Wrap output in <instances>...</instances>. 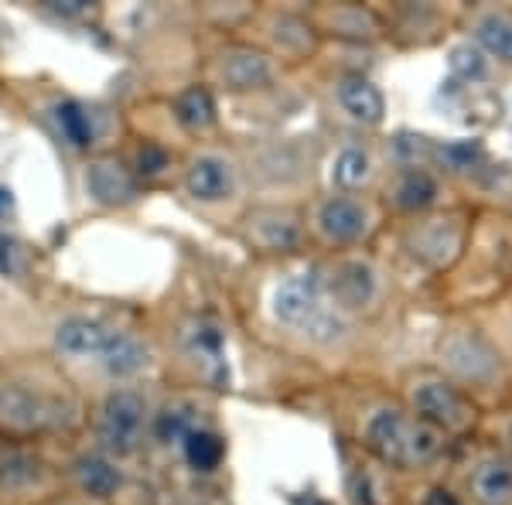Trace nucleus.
<instances>
[{"label":"nucleus","instance_id":"nucleus-1","mask_svg":"<svg viewBox=\"0 0 512 505\" xmlns=\"http://www.w3.org/2000/svg\"><path fill=\"white\" fill-rule=\"evenodd\" d=\"M362 441L383 465L414 471L431 465L441 454L444 434L431 424H424V420H417L410 410L379 407L376 413H369L366 427H362Z\"/></svg>","mask_w":512,"mask_h":505},{"label":"nucleus","instance_id":"nucleus-2","mask_svg":"<svg viewBox=\"0 0 512 505\" xmlns=\"http://www.w3.org/2000/svg\"><path fill=\"white\" fill-rule=\"evenodd\" d=\"M274 318L321 345L338 342L349 331V318L325 297L321 273H291L280 280L274 291Z\"/></svg>","mask_w":512,"mask_h":505},{"label":"nucleus","instance_id":"nucleus-3","mask_svg":"<svg viewBox=\"0 0 512 505\" xmlns=\"http://www.w3.org/2000/svg\"><path fill=\"white\" fill-rule=\"evenodd\" d=\"M407 410L414 413L417 420L441 430L444 437L465 434L478 420V407L472 403V396L454 383V379L441 376V372H420V376L410 379Z\"/></svg>","mask_w":512,"mask_h":505},{"label":"nucleus","instance_id":"nucleus-4","mask_svg":"<svg viewBox=\"0 0 512 505\" xmlns=\"http://www.w3.org/2000/svg\"><path fill=\"white\" fill-rule=\"evenodd\" d=\"M147 427V400L134 389H117L99 410V444L117 458H127L140 447Z\"/></svg>","mask_w":512,"mask_h":505},{"label":"nucleus","instance_id":"nucleus-5","mask_svg":"<svg viewBox=\"0 0 512 505\" xmlns=\"http://www.w3.org/2000/svg\"><path fill=\"white\" fill-rule=\"evenodd\" d=\"M321 287H325L328 301L349 318L352 311L369 308L379 297V273L369 260L345 256V260H335L328 267V273L321 277Z\"/></svg>","mask_w":512,"mask_h":505},{"label":"nucleus","instance_id":"nucleus-6","mask_svg":"<svg viewBox=\"0 0 512 505\" xmlns=\"http://www.w3.org/2000/svg\"><path fill=\"white\" fill-rule=\"evenodd\" d=\"M369 205L355 195H332L318 205L315 212V229L325 243L332 246H349L359 243L369 233Z\"/></svg>","mask_w":512,"mask_h":505},{"label":"nucleus","instance_id":"nucleus-7","mask_svg":"<svg viewBox=\"0 0 512 505\" xmlns=\"http://www.w3.org/2000/svg\"><path fill=\"white\" fill-rule=\"evenodd\" d=\"M448 355V366L461 383H475V386H489L495 379H502V362L499 355L489 349V342L478 335H454L444 345Z\"/></svg>","mask_w":512,"mask_h":505},{"label":"nucleus","instance_id":"nucleus-8","mask_svg":"<svg viewBox=\"0 0 512 505\" xmlns=\"http://www.w3.org/2000/svg\"><path fill=\"white\" fill-rule=\"evenodd\" d=\"M59 420V403L24 386H0V424L14 430H41Z\"/></svg>","mask_w":512,"mask_h":505},{"label":"nucleus","instance_id":"nucleus-9","mask_svg":"<svg viewBox=\"0 0 512 505\" xmlns=\"http://www.w3.org/2000/svg\"><path fill=\"white\" fill-rule=\"evenodd\" d=\"M468 35L485 59L512 69V7H478L468 21Z\"/></svg>","mask_w":512,"mask_h":505},{"label":"nucleus","instance_id":"nucleus-10","mask_svg":"<svg viewBox=\"0 0 512 505\" xmlns=\"http://www.w3.org/2000/svg\"><path fill=\"white\" fill-rule=\"evenodd\" d=\"M465 485L472 505H512V458L506 454L478 458Z\"/></svg>","mask_w":512,"mask_h":505},{"label":"nucleus","instance_id":"nucleus-11","mask_svg":"<svg viewBox=\"0 0 512 505\" xmlns=\"http://www.w3.org/2000/svg\"><path fill=\"white\" fill-rule=\"evenodd\" d=\"M113 338V328H106L103 321L93 318H69L62 321L59 331H55V349L69 359H103L106 345Z\"/></svg>","mask_w":512,"mask_h":505},{"label":"nucleus","instance_id":"nucleus-12","mask_svg":"<svg viewBox=\"0 0 512 505\" xmlns=\"http://www.w3.org/2000/svg\"><path fill=\"white\" fill-rule=\"evenodd\" d=\"M335 96L338 106L362 127H379L386 117V99L366 76H342L335 82Z\"/></svg>","mask_w":512,"mask_h":505},{"label":"nucleus","instance_id":"nucleus-13","mask_svg":"<svg viewBox=\"0 0 512 505\" xmlns=\"http://www.w3.org/2000/svg\"><path fill=\"white\" fill-rule=\"evenodd\" d=\"M188 192H192L198 202H222V198L233 195L236 188V171L226 157H216V154H205L188 168V178H185Z\"/></svg>","mask_w":512,"mask_h":505},{"label":"nucleus","instance_id":"nucleus-14","mask_svg":"<svg viewBox=\"0 0 512 505\" xmlns=\"http://www.w3.org/2000/svg\"><path fill=\"white\" fill-rule=\"evenodd\" d=\"M86 188L99 205H127L130 198L137 195L134 175H130L120 161H110V157L96 161L93 168L86 171Z\"/></svg>","mask_w":512,"mask_h":505},{"label":"nucleus","instance_id":"nucleus-15","mask_svg":"<svg viewBox=\"0 0 512 505\" xmlns=\"http://www.w3.org/2000/svg\"><path fill=\"white\" fill-rule=\"evenodd\" d=\"M461 236H465L461 219H454V215H451V219H434L414 236V253L427 256V260L441 267V263H448L451 256H458Z\"/></svg>","mask_w":512,"mask_h":505},{"label":"nucleus","instance_id":"nucleus-16","mask_svg":"<svg viewBox=\"0 0 512 505\" xmlns=\"http://www.w3.org/2000/svg\"><path fill=\"white\" fill-rule=\"evenodd\" d=\"M373 175H376V161H373V154H369L366 147L349 144V147H342V151L335 154L332 185L342 195H352V192H359V188H366L369 181H373Z\"/></svg>","mask_w":512,"mask_h":505},{"label":"nucleus","instance_id":"nucleus-17","mask_svg":"<svg viewBox=\"0 0 512 505\" xmlns=\"http://www.w3.org/2000/svg\"><path fill=\"white\" fill-rule=\"evenodd\" d=\"M437 195H441L437 178L427 175V171H420V168L403 171L400 181H396V188H393V202L400 205V209H407V212L431 209V205L437 202Z\"/></svg>","mask_w":512,"mask_h":505},{"label":"nucleus","instance_id":"nucleus-18","mask_svg":"<svg viewBox=\"0 0 512 505\" xmlns=\"http://www.w3.org/2000/svg\"><path fill=\"white\" fill-rule=\"evenodd\" d=\"M219 72L229 89H256V86H263V82H270V62L256 52L226 55L219 65Z\"/></svg>","mask_w":512,"mask_h":505},{"label":"nucleus","instance_id":"nucleus-19","mask_svg":"<svg viewBox=\"0 0 512 505\" xmlns=\"http://www.w3.org/2000/svg\"><path fill=\"white\" fill-rule=\"evenodd\" d=\"M99 362H103V369L110 372V376L123 379V376H134V372L147 366V349L134 335H127V331H113L110 345H106V352Z\"/></svg>","mask_w":512,"mask_h":505},{"label":"nucleus","instance_id":"nucleus-20","mask_svg":"<svg viewBox=\"0 0 512 505\" xmlns=\"http://www.w3.org/2000/svg\"><path fill=\"white\" fill-rule=\"evenodd\" d=\"M250 222V236L263 250H291L301 239V229H297V222L287 212H260Z\"/></svg>","mask_w":512,"mask_h":505},{"label":"nucleus","instance_id":"nucleus-21","mask_svg":"<svg viewBox=\"0 0 512 505\" xmlns=\"http://www.w3.org/2000/svg\"><path fill=\"white\" fill-rule=\"evenodd\" d=\"M41 475H45V465L35 454L18 451V447H4L0 451V488L4 492H18V488L35 485Z\"/></svg>","mask_w":512,"mask_h":505},{"label":"nucleus","instance_id":"nucleus-22","mask_svg":"<svg viewBox=\"0 0 512 505\" xmlns=\"http://www.w3.org/2000/svg\"><path fill=\"white\" fill-rule=\"evenodd\" d=\"M76 478H79L82 492L93 495V499H110V495L117 492L120 482H123L117 465H110L106 458H96V454L76 461Z\"/></svg>","mask_w":512,"mask_h":505},{"label":"nucleus","instance_id":"nucleus-23","mask_svg":"<svg viewBox=\"0 0 512 505\" xmlns=\"http://www.w3.org/2000/svg\"><path fill=\"white\" fill-rule=\"evenodd\" d=\"M181 444H185V458L195 471H212L222 465V458H226V444H222V437L216 430L195 427Z\"/></svg>","mask_w":512,"mask_h":505},{"label":"nucleus","instance_id":"nucleus-24","mask_svg":"<svg viewBox=\"0 0 512 505\" xmlns=\"http://www.w3.org/2000/svg\"><path fill=\"white\" fill-rule=\"evenodd\" d=\"M55 127L79 151L93 144V117H89V110L76 103V99H65V103L55 106Z\"/></svg>","mask_w":512,"mask_h":505},{"label":"nucleus","instance_id":"nucleus-25","mask_svg":"<svg viewBox=\"0 0 512 505\" xmlns=\"http://www.w3.org/2000/svg\"><path fill=\"white\" fill-rule=\"evenodd\" d=\"M448 69H451V76L458 79V82H465V86H478V82L489 79L492 62L485 59L482 52H478L472 41H468V45H454V48H451Z\"/></svg>","mask_w":512,"mask_h":505},{"label":"nucleus","instance_id":"nucleus-26","mask_svg":"<svg viewBox=\"0 0 512 505\" xmlns=\"http://www.w3.org/2000/svg\"><path fill=\"white\" fill-rule=\"evenodd\" d=\"M195 430V407L192 403H168L158 420H154V437L161 444H175V441H185L188 434Z\"/></svg>","mask_w":512,"mask_h":505},{"label":"nucleus","instance_id":"nucleus-27","mask_svg":"<svg viewBox=\"0 0 512 505\" xmlns=\"http://www.w3.org/2000/svg\"><path fill=\"white\" fill-rule=\"evenodd\" d=\"M178 120L185 123V127L192 130H205L212 127V120H216V103H212V93L202 86H192L185 89V93L178 96Z\"/></svg>","mask_w":512,"mask_h":505},{"label":"nucleus","instance_id":"nucleus-28","mask_svg":"<svg viewBox=\"0 0 512 505\" xmlns=\"http://www.w3.org/2000/svg\"><path fill=\"white\" fill-rule=\"evenodd\" d=\"M192 342H195V349L202 352V355H209L212 362H219V355H222V331L216 325H198L192 331Z\"/></svg>","mask_w":512,"mask_h":505},{"label":"nucleus","instance_id":"nucleus-29","mask_svg":"<svg viewBox=\"0 0 512 505\" xmlns=\"http://www.w3.org/2000/svg\"><path fill=\"white\" fill-rule=\"evenodd\" d=\"M137 164H140V175H147V178H154V175H161L164 168H168V154H164V147L158 144H144L140 147V154H137Z\"/></svg>","mask_w":512,"mask_h":505},{"label":"nucleus","instance_id":"nucleus-30","mask_svg":"<svg viewBox=\"0 0 512 505\" xmlns=\"http://www.w3.org/2000/svg\"><path fill=\"white\" fill-rule=\"evenodd\" d=\"M24 270V260H21V246L14 243L7 233H0V273L14 277V273Z\"/></svg>","mask_w":512,"mask_h":505},{"label":"nucleus","instance_id":"nucleus-31","mask_svg":"<svg viewBox=\"0 0 512 505\" xmlns=\"http://www.w3.org/2000/svg\"><path fill=\"white\" fill-rule=\"evenodd\" d=\"M427 505H458V499H454L451 492H444V488H434L431 499H427Z\"/></svg>","mask_w":512,"mask_h":505},{"label":"nucleus","instance_id":"nucleus-32","mask_svg":"<svg viewBox=\"0 0 512 505\" xmlns=\"http://www.w3.org/2000/svg\"><path fill=\"white\" fill-rule=\"evenodd\" d=\"M52 7L59 14H82V11H86V4H82V0H65V4H52Z\"/></svg>","mask_w":512,"mask_h":505},{"label":"nucleus","instance_id":"nucleus-33","mask_svg":"<svg viewBox=\"0 0 512 505\" xmlns=\"http://www.w3.org/2000/svg\"><path fill=\"white\" fill-rule=\"evenodd\" d=\"M11 192H4V188H0V215H7V212H11Z\"/></svg>","mask_w":512,"mask_h":505},{"label":"nucleus","instance_id":"nucleus-34","mask_svg":"<svg viewBox=\"0 0 512 505\" xmlns=\"http://www.w3.org/2000/svg\"><path fill=\"white\" fill-rule=\"evenodd\" d=\"M502 437H506V458H512V417H509V424H506V430H502Z\"/></svg>","mask_w":512,"mask_h":505}]
</instances>
